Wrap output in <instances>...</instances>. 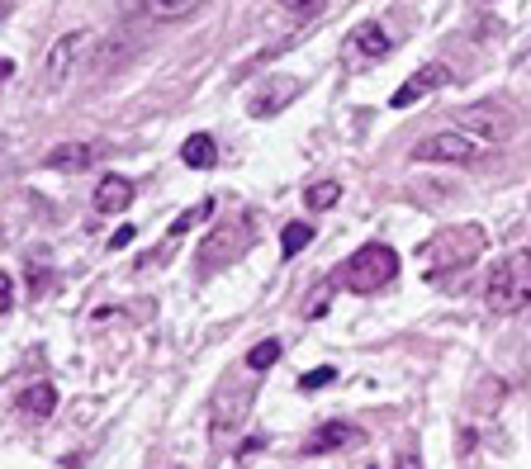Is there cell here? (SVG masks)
Listing matches in <instances>:
<instances>
[{
    "instance_id": "1",
    "label": "cell",
    "mask_w": 531,
    "mask_h": 469,
    "mask_svg": "<svg viewBox=\"0 0 531 469\" xmlns=\"http://www.w3.org/2000/svg\"><path fill=\"white\" fill-rule=\"evenodd\" d=\"M479 252H484V228H479V223H465V228H441L437 237H427V242L418 247V266L432 275V280H441V275L470 266Z\"/></svg>"
},
{
    "instance_id": "2",
    "label": "cell",
    "mask_w": 531,
    "mask_h": 469,
    "mask_svg": "<svg viewBox=\"0 0 531 469\" xmlns=\"http://www.w3.org/2000/svg\"><path fill=\"white\" fill-rule=\"evenodd\" d=\"M484 304L498 318H517L531 308V252H513L508 261H498L489 285H484Z\"/></svg>"
},
{
    "instance_id": "3",
    "label": "cell",
    "mask_w": 531,
    "mask_h": 469,
    "mask_svg": "<svg viewBox=\"0 0 531 469\" xmlns=\"http://www.w3.org/2000/svg\"><path fill=\"white\" fill-rule=\"evenodd\" d=\"M394 275H399V252H394L389 242H366V247H356V252L342 261L337 285H347L351 294H375V289H385Z\"/></svg>"
},
{
    "instance_id": "4",
    "label": "cell",
    "mask_w": 531,
    "mask_h": 469,
    "mask_svg": "<svg viewBox=\"0 0 531 469\" xmlns=\"http://www.w3.org/2000/svg\"><path fill=\"white\" fill-rule=\"evenodd\" d=\"M252 228H257V218L252 214H238L219 223L209 237H200V247H195V271H223V266H233L247 247H252Z\"/></svg>"
},
{
    "instance_id": "5",
    "label": "cell",
    "mask_w": 531,
    "mask_h": 469,
    "mask_svg": "<svg viewBox=\"0 0 531 469\" xmlns=\"http://www.w3.org/2000/svg\"><path fill=\"white\" fill-rule=\"evenodd\" d=\"M91 43L95 38L86 34V29H72V34H62L48 48V57H43V72H38V91L43 95H57L67 81L76 76V67H81V57L91 53Z\"/></svg>"
},
{
    "instance_id": "6",
    "label": "cell",
    "mask_w": 531,
    "mask_h": 469,
    "mask_svg": "<svg viewBox=\"0 0 531 469\" xmlns=\"http://www.w3.org/2000/svg\"><path fill=\"white\" fill-rule=\"evenodd\" d=\"M484 157V143L479 138H470V133H460V128H451V133H432V138H422L418 147H413V162H432V166H470Z\"/></svg>"
},
{
    "instance_id": "7",
    "label": "cell",
    "mask_w": 531,
    "mask_h": 469,
    "mask_svg": "<svg viewBox=\"0 0 531 469\" xmlns=\"http://www.w3.org/2000/svg\"><path fill=\"white\" fill-rule=\"evenodd\" d=\"M252 403H257V384H238V379H228L219 394H214V408H209V427H214V436H228L238 432L242 422H247V413H252Z\"/></svg>"
},
{
    "instance_id": "8",
    "label": "cell",
    "mask_w": 531,
    "mask_h": 469,
    "mask_svg": "<svg viewBox=\"0 0 531 469\" xmlns=\"http://www.w3.org/2000/svg\"><path fill=\"white\" fill-rule=\"evenodd\" d=\"M446 81H451V72H446L441 62H427V67H418V72H413V76H408V81L399 86V91H394V100H389V105H394V109L418 105L422 95H432L437 86H446Z\"/></svg>"
},
{
    "instance_id": "9",
    "label": "cell",
    "mask_w": 531,
    "mask_h": 469,
    "mask_svg": "<svg viewBox=\"0 0 531 469\" xmlns=\"http://www.w3.org/2000/svg\"><path fill=\"white\" fill-rule=\"evenodd\" d=\"M294 100H299V81H294V76H275V81H266V91L247 100V114H252V119H266V114H280V109L294 105Z\"/></svg>"
},
{
    "instance_id": "10",
    "label": "cell",
    "mask_w": 531,
    "mask_h": 469,
    "mask_svg": "<svg viewBox=\"0 0 531 469\" xmlns=\"http://www.w3.org/2000/svg\"><path fill=\"white\" fill-rule=\"evenodd\" d=\"M15 408H19V417L43 422V417L57 413V389L48 384V379H34V384H24V389L15 394Z\"/></svg>"
},
{
    "instance_id": "11",
    "label": "cell",
    "mask_w": 531,
    "mask_h": 469,
    "mask_svg": "<svg viewBox=\"0 0 531 469\" xmlns=\"http://www.w3.org/2000/svg\"><path fill=\"white\" fill-rule=\"evenodd\" d=\"M456 124H460V133H470V138H489V143H498V138L508 133L503 114H498V109H489V105H479V109H460Z\"/></svg>"
},
{
    "instance_id": "12",
    "label": "cell",
    "mask_w": 531,
    "mask_h": 469,
    "mask_svg": "<svg viewBox=\"0 0 531 469\" xmlns=\"http://www.w3.org/2000/svg\"><path fill=\"white\" fill-rule=\"evenodd\" d=\"M347 43H351V48H356L361 57H366V62H385V57L394 53V43H389V34L380 29V24H375V19H361V24L351 29V38H347Z\"/></svg>"
},
{
    "instance_id": "13",
    "label": "cell",
    "mask_w": 531,
    "mask_h": 469,
    "mask_svg": "<svg viewBox=\"0 0 531 469\" xmlns=\"http://www.w3.org/2000/svg\"><path fill=\"white\" fill-rule=\"evenodd\" d=\"M209 5V0H143L138 10H143V19H152V24H185V19H195Z\"/></svg>"
},
{
    "instance_id": "14",
    "label": "cell",
    "mask_w": 531,
    "mask_h": 469,
    "mask_svg": "<svg viewBox=\"0 0 531 469\" xmlns=\"http://www.w3.org/2000/svg\"><path fill=\"white\" fill-rule=\"evenodd\" d=\"M351 441H361V432L351 427V422H323L318 432L304 441V451L309 455H328V451H342V446H351Z\"/></svg>"
},
{
    "instance_id": "15",
    "label": "cell",
    "mask_w": 531,
    "mask_h": 469,
    "mask_svg": "<svg viewBox=\"0 0 531 469\" xmlns=\"http://www.w3.org/2000/svg\"><path fill=\"white\" fill-rule=\"evenodd\" d=\"M129 204H133L129 176H105V181L95 185V209H100V214H124Z\"/></svg>"
},
{
    "instance_id": "16",
    "label": "cell",
    "mask_w": 531,
    "mask_h": 469,
    "mask_svg": "<svg viewBox=\"0 0 531 469\" xmlns=\"http://www.w3.org/2000/svg\"><path fill=\"white\" fill-rule=\"evenodd\" d=\"M43 166H48V171H86V166H95V147L62 143V147H53V152H43Z\"/></svg>"
},
{
    "instance_id": "17",
    "label": "cell",
    "mask_w": 531,
    "mask_h": 469,
    "mask_svg": "<svg viewBox=\"0 0 531 469\" xmlns=\"http://www.w3.org/2000/svg\"><path fill=\"white\" fill-rule=\"evenodd\" d=\"M181 162L190 166V171H214V166H219V143H214L209 133H195V138H185Z\"/></svg>"
},
{
    "instance_id": "18",
    "label": "cell",
    "mask_w": 531,
    "mask_h": 469,
    "mask_svg": "<svg viewBox=\"0 0 531 469\" xmlns=\"http://www.w3.org/2000/svg\"><path fill=\"white\" fill-rule=\"evenodd\" d=\"M337 199H342V185H337V181H318V185H309V190H304V204H309L313 214H328Z\"/></svg>"
},
{
    "instance_id": "19",
    "label": "cell",
    "mask_w": 531,
    "mask_h": 469,
    "mask_svg": "<svg viewBox=\"0 0 531 469\" xmlns=\"http://www.w3.org/2000/svg\"><path fill=\"white\" fill-rule=\"evenodd\" d=\"M313 242V228L309 223H285V233H280V252L285 256H299L304 247Z\"/></svg>"
},
{
    "instance_id": "20",
    "label": "cell",
    "mask_w": 531,
    "mask_h": 469,
    "mask_svg": "<svg viewBox=\"0 0 531 469\" xmlns=\"http://www.w3.org/2000/svg\"><path fill=\"white\" fill-rule=\"evenodd\" d=\"M275 361H280V342L275 337H266V342H257L247 351V370H271Z\"/></svg>"
},
{
    "instance_id": "21",
    "label": "cell",
    "mask_w": 531,
    "mask_h": 469,
    "mask_svg": "<svg viewBox=\"0 0 531 469\" xmlns=\"http://www.w3.org/2000/svg\"><path fill=\"white\" fill-rule=\"evenodd\" d=\"M280 10H290L294 19H323L328 15V0H275Z\"/></svg>"
},
{
    "instance_id": "22",
    "label": "cell",
    "mask_w": 531,
    "mask_h": 469,
    "mask_svg": "<svg viewBox=\"0 0 531 469\" xmlns=\"http://www.w3.org/2000/svg\"><path fill=\"white\" fill-rule=\"evenodd\" d=\"M332 379H337V370H332V365H318V370H309V375L299 379V389H323Z\"/></svg>"
},
{
    "instance_id": "23",
    "label": "cell",
    "mask_w": 531,
    "mask_h": 469,
    "mask_svg": "<svg viewBox=\"0 0 531 469\" xmlns=\"http://www.w3.org/2000/svg\"><path fill=\"white\" fill-rule=\"evenodd\" d=\"M0 313H15V275H0Z\"/></svg>"
},
{
    "instance_id": "24",
    "label": "cell",
    "mask_w": 531,
    "mask_h": 469,
    "mask_svg": "<svg viewBox=\"0 0 531 469\" xmlns=\"http://www.w3.org/2000/svg\"><path fill=\"white\" fill-rule=\"evenodd\" d=\"M133 237H138V233H133V228H119V233H114L110 242H105V247H110V252H119V247H129Z\"/></svg>"
},
{
    "instance_id": "25",
    "label": "cell",
    "mask_w": 531,
    "mask_h": 469,
    "mask_svg": "<svg viewBox=\"0 0 531 469\" xmlns=\"http://www.w3.org/2000/svg\"><path fill=\"white\" fill-rule=\"evenodd\" d=\"M48 285H53V280H48V271H38V266H34V271H29V289L38 294V289H48Z\"/></svg>"
},
{
    "instance_id": "26",
    "label": "cell",
    "mask_w": 531,
    "mask_h": 469,
    "mask_svg": "<svg viewBox=\"0 0 531 469\" xmlns=\"http://www.w3.org/2000/svg\"><path fill=\"white\" fill-rule=\"evenodd\" d=\"M370 469H375V465H370Z\"/></svg>"
}]
</instances>
